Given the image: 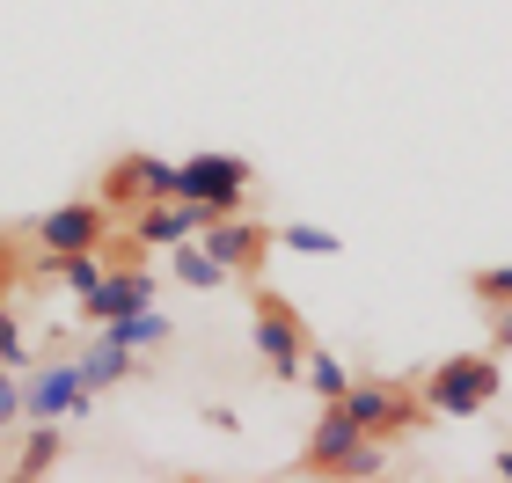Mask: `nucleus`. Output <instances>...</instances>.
<instances>
[{"label": "nucleus", "instance_id": "nucleus-1", "mask_svg": "<svg viewBox=\"0 0 512 483\" xmlns=\"http://www.w3.org/2000/svg\"><path fill=\"white\" fill-rule=\"evenodd\" d=\"M293 469L300 476H352V483H366V476H388V440L359 432L337 403H322V418H315V432H308V447H300Z\"/></svg>", "mask_w": 512, "mask_h": 483}, {"label": "nucleus", "instance_id": "nucleus-2", "mask_svg": "<svg viewBox=\"0 0 512 483\" xmlns=\"http://www.w3.org/2000/svg\"><path fill=\"white\" fill-rule=\"evenodd\" d=\"M417 396H425L432 418H483L505 396V366H498V352H454L417 381Z\"/></svg>", "mask_w": 512, "mask_h": 483}, {"label": "nucleus", "instance_id": "nucleus-3", "mask_svg": "<svg viewBox=\"0 0 512 483\" xmlns=\"http://www.w3.org/2000/svg\"><path fill=\"white\" fill-rule=\"evenodd\" d=\"M249 344L256 359H264L271 381H300V366H308V322H300V308L286 301V293H271L264 279L249 286Z\"/></svg>", "mask_w": 512, "mask_h": 483}, {"label": "nucleus", "instance_id": "nucleus-4", "mask_svg": "<svg viewBox=\"0 0 512 483\" xmlns=\"http://www.w3.org/2000/svg\"><path fill=\"white\" fill-rule=\"evenodd\" d=\"M337 410H344V418H352L359 432H374V440H410V432L432 418L425 396H417L410 381H381V374H374V381H359V374H352V388L337 396Z\"/></svg>", "mask_w": 512, "mask_h": 483}, {"label": "nucleus", "instance_id": "nucleus-5", "mask_svg": "<svg viewBox=\"0 0 512 483\" xmlns=\"http://www.w3.org/2000/svg\"><path fill=\"white\" fill-rule=\"evenodd\" d=\"M249 183H256V161H242V154H191V161H176V191L191 205H205V213H242Z\"/></svg>", "mask_w": 512, "mask_h": 483}, {"label": "nucleus", "instance_id": "nucleus-6", "mask_svg": "<svg viewBox=\"0 0 512 483\" xmlns=\"http://www.w3.org/2000/svg\"><path fill=\"white\" fill-rule=\"evenodd\" d=\"M198 242L213 249L242 286H256V279H264V264H271V249H278V227L249 220V213H213V220L198 227Z\"/></svg>", "mask_w": 512, "mask_h": 483}, {"label": "nucleus", "instance_id": "nucleus-7", "mask_svg": "<svg viewBox=\"0 0 512 483\" xmlns=\"http://www.w3.org/2000/svg\"><path fill=\"white\" fill-rule=\"evenodd\" d=\"M88 403H96V388L81 381L74 359H37L30 374H22V418H88Z\"/></svg>", "mask_w": 512, "mask_h": 483}, {"label": "nucleus", "instance_id": "nucleus-8", "mask_svg": "<svg viewBox=\"0 0 512 483\" xmlns=\"http://www.w3.org/2000/svg\"><path fill=\"white\" fill-rule=\"evenodd\" d=\"M110 213H132V205H147V198H176V161H161V154H147V147H132V154H118L103 169V191H96Z\"/></svg>", "mask_w": 512, "mask_h": 483}, {"label": "nucleus", "instance_id": "nucleus-9", "mask_svg": "<svg viewBox=\"0 0 512 483\" xmlns=\"http://www.w3.org/2000/svg\"><path fill=\"white\" fill-rule=\"evenodd\" d=\"M110 220H118V213H110L103 198H66V205H52V213L30 220V242L37 249H103Z\"/></svg>", "mask_w": 512, "mask_h": 483}, {"label": "nucleus", "instance_id": "nucleus-10", "mask_svg": "<svg viewBox=\"0 0 512 483\" xmlns=\"http://www.w3.org/2000/svg\"><path fill=\"white\" fill-rule=\"evenodd\" d=\"M118 220H125L118 235H132L139 249H176V242H191L213 213H205V205H191V198L176 191V198H147V205H132V213H118Z\"/></svg>", "mask_w": 512, "mask_h": 483}, {"label": "nucleus", "instance_id": "nucleus-11", "mask_svg": "<svg viewBox=\"0 0 512 483\" xmlns=\"http://www.w3.org/2000/svg\"><path fill=\"white\" fill-rule=\"evenodd\" d=\"M154 279H147V264H110L103 271V286H88L81 293V322L88 330H103V322H118V315H132V308H154Z\"/></svg>", "mask_w": 512, "mask_h": 483}, {"label": "nucleus", "instance_id": "nucleus-12", "mask_svg": "<svg viewBox=\"0 0 512 483\" xmlns=\"http://www.w3.org/2000/svg\"><path fill=\"white\" fill-rule=\"evenodd\" d=\"M74 366H81V381L96 388V396H110V388H125V381H132L139 352H132V344H118V337L103 330L96 344H81V359H74Z\"/></svg>", "mask_w": 512, "mask_h": 483}, {"label": "nucleus", "instance_id": "nucleus-13", "mask_svg": "<svg viewBox=\"0 0 512 483\" xmlns=\"http://www.w3.org/2000/svg\"><path fill=\"white\" fill-rule=\"evenodd\" d=\"M59 454H66V425H59V418H22V462H15V483L52 476Z\"/></svg>", "mask_w": 512, "mask_h": 483}, {"label": "nucleus", "instance_id": "nucleus-14", "mask_svg": "<svg viewBox=\"0 0 512 483\" xmlns=\"http://www.w3.org/2000/svg\"><path fill=\"white\" fill-rule=\"evenodd\" d=\"M169 264H176V286H191V293H220V286H242L235 271H227V264L213 257V249L198 242V235H191V242H176V249H169Z\"/></svg>", "mask_w": 512, "mask_h": 483}, {"label": "nucleus", "instance_id": "nucleus-15", "mask_svg": "<svg viewBox=\"0 0 512 483\" xmlns=\"http://www.w3.org/2000/svg\"><path fill=\"white\" fill-rule=\"evenodd\" d=\"M118 344H132V352H154V344H169L176 337V322L161 315V308H132V315H118V322H103Z\"/></svg>", "mask_w": 512, "mask_h": 483}, {"label": "nucleus", "instance_id": "nucleus-16", "mask_svg": "<svg viewBox=\"0 0 512 483\" xmlns=\"http://www.w3.org/2000/svg\"><path fill=\"white\" fill-rule=\"evenodd\" d=\"M300 381H308L315 403H337L344 388H352V366H344L337 352H315V344H308V366H300Z\"/></svg>", "mask_w": 512, "mask_h": 483}, {"label": "nucleus", "instance_id": "nucleus-17", "mask_svg": "<svg viewBox=\"0 0 512 483\" xmlns=\"http://www.w3.org/2000/svg\"><path fill=\"white\" fill-rule=\"evenodd\" d=\"M278 242L300 249V257H337V249H344L337 227H308V220H300V227H278Z\"/></svg>", "mask_w": 512, "mask_h": 483}, {"label": "nucleus", "instance_id": "nucleus-18", "mask_svg": "<svg viewBox=\"0 0 512 483\" xmlns=\"http://www.w3.org/2000/svg\"><path fill=\"white\" fill-rule=\"evenodd\" d=\"M469 293L483 308H512V264H483V271H469Z\"/></svg>", "mask_w": 512, "mask_h": 483}, {"label": "nucleus", "instance_id": "nucleus-19", "mask_svg": "<svg viewBox=\"0 0 512 483\" xmlns=\"http://www.w3.org/2000/svg\"><path fill=\"white\" fill-rule=\"evenodd\" d=\"M0 366H15V374H30V366H37V352L22 344V322H15L8 301H0Z\"/></svg>", "mask_w": 512, "mask_h": 483}, {"label": "nucleus", "instance_id": "nucleus-20", "mask_svg": "<svg viewBox=\"0 0 512 483\" xmlns=\"http://www.w3.org/2000/svg\"><path fill=\"white\" fill-rule=\"evenodd\" d=\"M15 425H22V374L0 366V432H15Z\"/></svg>", "mask_w": 512, "mask_h": 483}, {"label": "nucleus", "instance_id": "nucleus-21", "mask_svg": "<svg viewBox=\"0 0 512 483\" xmlns=\"http://www.w3.org/2000/svg\"><path fill=\"white\" fill-rule=\"evenodd\" d=\"M205 425H213V432H242V418L227 403H205Z\"/></svg>", "mask_w": 512, "mask_h": 483}, {"label": "nucleus", "instance_id": "nucleus-22", "mask_svg": "<svg viewBox=\"0 0 512 483\" xmlns=\"http://www.w3.org/2000/svg\"><path fill=\"white\" fill-rule=\"evenodd\" d=\"M491 337H498V352H512V308H491Z\"/></svg>", "mask_w": 512, "mask_h": 483}, {"label": "nucleus", "instance_id": "nucleus-23", "mask_svg": "<svg viewBox=\"0 0 512 483\" xmlns=\"http://www.w3.org/2000/svg\"><path fill=\"white\" fill-rule=\"evenodd\" d=\"M491 476H505V483H512V447H498V454H491Z\"/></svg>", "mask_w": 512, "mask_h": 483}, {"label": "nucleus", "instance_id": "nucleus-24", "mask_svg": "<svg viewBox=\"0 0 512 483\" xmlns=\"http://www.w3.org/2000/svg\"><path fill=\"white\" fill-rule=\"evenodd\" d=\"M8 279H15V257L0 249V301H8Z\"/></svg>", "mask_w": 512, "mask_h": 483}]
</instances>
